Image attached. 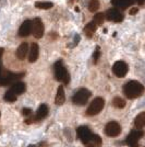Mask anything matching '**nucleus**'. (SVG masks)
I'll list each match as a JSON object with an SVG mask.
<instances>
[{
	"label": "nucleus",
	"mask_w": 145,
	"mask_h": 147,
	"mask_svg": "<svg viewBox=\"0 0 145 147\" xmlns=\"http://www.w3.org/2000/svg\"><path fill=\"white\" fill-rule=\"evenodd\" d=\"M48 114V107L47 104H41L39 108L37 109L36 114H35V122L36 121H42Z\"/></svg>",
	"instance_id": "16"
},
{
	"label": "nucleus",
	"mask_w": 145,
	"mask_h": 147,
	"mask_svg": "<svg viewBox=\"0 0 145 147\" xmlns=\"http://www.w3.org/2000/svg\"><path fill=\"white\" fill-rule=\"evenodd\" d=\"M0 75H1V61H0Z\"/></svg>",
	"instance_id": "32"
},
{
	"label": "nucleus",
	"mask_w": 145,
	"mask_h": 147,
	"mask_svg": "<svg viewBox=\"0 0 145 147\" xmlns=\"http://www.w3.org/2000/svg\"><path fill=\"white\" fill-rule=\"evenodd\" d=\"M112 71L117 77H124L128 73V65L122 61H116L112 66Z\"/></svg>",
	"instance_id": "8"
},
{
	"label": "nucleus",
	"mask_w": 145,
	"mask_h": 147,
	"mask_svg": "<svg viewBox=\"0 0 145 147\" xmlns=\"http://www.w3.org/2000/svg\"><path fill=\"white\" fill-rule=\"evenodd\" d=\"M142 136V131H131V133L127 137V144L130 147H138V142Z\"/></svg>",
	"instance_id": "10"
},
{
	"label": "nucleus",
	"mask_w": 145,
	"mask_h": 147,
	"mask_svg": "<svg viewBox=\"0 0 145 147\" xmlns=\"http://www.w3.org/2000/svg\"><path fill=\"white\" fill-rule=\"evenodd\" d=\"M90 97H91V92L88 91L87 89H85V88H82L76 93H74L72 101L73 103L76 104V105H84L88 101Z\"/></svg>",
	"instance_id": "4"
},
{
	"label": "nucleus",
	"mask_w": 145,
	"mask_h": 147,
	"mask_svg": "<svg viewBox=\"0 0 145 147\" xmlns=\"http://www.w3.org/2000/svg\"><path fill=\"white\" fill-rule=\"evenodd\" d=\"M99 55H100V52H99V47L97 46V47H96V52H95V54H94V61H95V63H97Z\"/></svg>",
	"instance_id": "27"
},
{
	"label": "nucleus",
	"mask_w": 145,
	"mask_h": 147,
	"mask_svg": "<svg viewBox=\"0 0 145 147\" xmlns=\"http://www.w3.org/2000/svg\"><path fill=\"white\" fill-rule=\"evenodd\" d=\"M104 107H105V100L100 97H97L88 105V108L86 110V114L90 115V117L97 115L98 113H100V111L104 109Z\"/></svg>",
	"instance_id": "3"
},
{
	"label": "nucleus",
	"mask_w": 145,
	"mask_h": 147,
	"mask_svg": "<svg viewBox=\"0 0 145 147\" xmlns=\"http://www.w3.org/2000/svg\"><path fill=\"white\" fill-rule=\"evenodd\" d=\"M134 125H135V127L141 131V129L144 127L145 125V113L144 112H142V113H140L138 117H135V120H134Z\"/></svg>",
	"instance_id": "18"
},
{
	"label": "nucleus",
	"mask_w": 145,
	"mask_h": 147,
	"mask_svg": "<svg viewBox=\"0 0 145 147\" xmlns=\"http://www.w3.org/2000/svg\"><path fill=\"white\" fill-rule=\"evenodd\" d=\"M55 77L58 81H62L63 84H68L69 80H70V76L69 73L66 69V67L63 66L62 61H58L55 64Z\"/></svg>",
	"instance_id": "2"
},
{
	"label": "nucleus",
	"mask_w": 145,
	"mask_h": 147,
	"mask_svg": "<svg viewBox=\"0 0 145 147\" xmlns=\"http://www.w3.org/2000/svg\"><path fill=\"white\" fill-rule=\"evenodd\" d=\"M66 101V96H65V89L62 86L58 87V90H57V94H56V99H55V103L57 105H61V104L65 103Z\"/></svg>",
	"instance_id": "17"
},
{
	"label": "nucleus",
	"mask_w": 145,
	"mask_h": 147,
	"mask_svg": "<svg viewBox=\"0 0 145 147\" xmlns=\"http://www.w3.org/2000/svg\"><path fill=\"white\" fill-rule=\"evenodd\" d=\"M112 104H114V107L117 108V109H123L126 107V101L122 98H120V97H116L112 100Z\"/></svg>",
	"instance_id": "20"
},
{
	"label": "nucleus",
	"mask_w": 145,
	"mask_h": 147,
	"mask_svg": "<svg viewBox=\"0 0 145 147\" xmlns=\"http://www.w3.org/2000/svg\"><path fill=\"white\" fill-rule=\"evenodd\" d=\"M26 90V86H25L24 82H22V81H17V82H14L11 85V88H10V91L14 93L15 96H18V94H22L23 92H25Z\"/></svg>",
	"instance_id": "14"
},
{
	"label": "nucleus",
	"mask_w": 145,
	"mask_h": 147,
	"mask_svg": "<svg viewBox=\"0 0 145 147\" xmlns=\"http://www.w3.org/2000/svg\"><path fill=\"white\" fill-rule=\"evenodd\" d=\"M99 9V1L98 0H91L88 5V10L91 12H95Z\"/></svg>",
	"instance_id": "22"
},
{
	"label": "nucleus",
	"mask_w": 145,
	"mask_h": 147,
	"mask_svg": "<svg viewBox=\"0 0 145 147\" xmlns=\"http://www.w3.org/2000/svg\"><path fill=\"white\" fill-rule=\"evenodd\" d=\"M3 99H5L6 101H8V102H14V101L17 100V96L9 90V91H7L6 93H5Z\"/></svg>",
	"instance_id": "24"
},
{
	"label": "nucleus",
	"mask_w": 145,
	"mask_h": 147,
	"mask_svg": "<svg viewBox=\"0 0 145 147\" xmlns=\"http://www.w3.org/2000/svg\"><path fill=\"white\" fill-rule=\"evenodd\" d=\"M106 18L109 21H114V22H121L123 20V14L116 8H111L106 12Z\"/></svg>",
	"instance_id": "11"
},
{
	"label": "nucleus",
	"mask_w": 145,
	"mask_h": 147,
	"mask_svg": "<svg viewBox=\"0 0 145 147\" xmlns=\"http://www.w3.org/2000/svg\"><path fill=\"white\" fill-rule=\"evenodd\" d=\"M93 143H94V145L97 147H100L102 146V138L96 134H93L92 135V140H91Z\"/></svg>",
	"instance_id": "25"
},
{
	"label": "nucleus",
	"mask_w": 145,
	"mask_h": 147,
	"mask_svg": "<svg viewBox=\"0 0 145 147\" xmlns=\"http://www.w3.org/2000/svg\"><path fill=\"white\" fill-rule=\"evenodd\" d=\"M78 136L80 137V140L83 142L84 144H88L92 140V135L93 133L91 132V129L87 126H80L78 129Z\"/></svg>",
	"instance_id": "9"
},
{
	"label": "nucleus",
	"mask_w": 145,
	"mask_h": 147,
	"mask_svg": "<svg viewBox=\"0 0 145 147\" xmlns=\"http://www.w3.org/2000/svg\"><path fill=\"white\" fill-rule=\"evenodd\" d=\"M86 147H96V146H95L94 144H87V146Z\"/></svg>",
	"instance_id": "30"
},
{
	"label": "nucleus",
	"mask_w": 145,
	"mask_h": 147,
	"mask_svg": "<svg viewBox=\"0 0 145 147\" xmlns=\"http://www.w3.org/2000/svg\"><path fill=\"white\" fill-rule=\"evenodd\" d=\"M32 32L36 38H42L44 35V24L39 18H35L32 21Z\"/></svg>",
	"instance_id": "7"
},
{
	"label": "nucleus",
	"mask_w": 145,
	"mask_h": 147,
	"mask_svg": "<svg viewBox=\"0 0 145 147\" xmlns=\"http://www.w3.org/2000/svg\"><path fill=\"white\" fill-rule=\"evenodd\" d=\"M123 92L129 99L139 98L143 92V85L140 84L139 81H135V80L128 81L123 86Z\"/></svg>",
	"instance_id": "1"
},
{
	"label": "nucleus",
	"mask_w": 145,
	"mask_h": 147,
	"mask_svg": "<svg viewBox=\"0 0 145 147\" xmlns=\"http://www.w3.org/2000/svg\"><path fill=\"white\" fill-rule=\"evenodd\" d=\"M105 133L109 137H116L121 133V126L120 124L116 121L107 123L106 127H105Z\"/></svg>",
	"instance_id": "5"
},
{
	"label": "nucleus",
	"mask_w": 145,
	"mask_h": 147,
	"mask_svg": "<svg viewBox=\"0 0 145 147\" xmlns=\"http://www.w3.org/2000/svg\"><path fill=\"white\" fill-rule=\"evenodd\" d=\"M105 21V14L104 13H96L94 17V22L96 23V25H102Z\"/></svg>",
	"instance_id": "23"
},
{
	"label": "nucleus",
	"mask_w": 145,
	"mask_h": 147,
	"mask_svg": "<svg viewBox=\"0 0 145 147\" xmlns=\"http://www.w3.org/2000/svg\"><path fill=\"white\" fill-rule=\"evenodd\" d=\"M27 53H29V44L26 43V42H23V43L20 44V46L17 49L15 54H17V57H18L19 59L23 61V59H25Z\"/></svg>",
	"instance_id": "15"
},
{
	"label": "nucleus",
	"mask_w": 145,
	"mask_h": 147,
	"mask_svg": "<svg viewBox=\"0 0 145 147\" xmlns=\"http://www.w3.org/2000/svg\"><path fill=\"white\" fill-rule=\"evenodd\" d=\"M39 55V47L37 43H32L31 44V49L29 52V61L30 63H34L37 61Z\"/></svg>",
	"instance_id": "13"
},
{
	"label": "nucleus",
	"mask_w": 145,
	"mask_h": 147,
	"mask_svg": "<svg viewBox=\"0 0 145 147\" xmlns=\"http://www.w3.org/2000/svg\"><path fill=\"white\" fill-rule=\"evenodd\" d=\"M138 3H139L140 6H142L144 3V0H138Z\"/></svg>",
	"instance_id": "29"
},
{
	"label": "nucleus",
	"mask_w": 145,
	"mask_h": 147,
	"mask_svg": "<svg viewBox=\"0 0 145 147\" xmlns=\"http://www.w3.org/2000/svg\"><path fill=\"white\" fill-rule=\"evenodd\" d=\"M96 30H97V25L94 21H92V22H90L88 24H86V26L84 28L85 34H86L88 37H92V35L96 32Z\"/></svg>",
	"instance_id": "19"
},
{
	"label": "nucleus",
	"mask_w": 145,
	"mask_h": 147,
	"mask_svg": "<svg viewBox=\"0 0 145 147\" xmlns=\"http://www.w3.org/2000/svg\"><path fill=\"white\" fill-rule=\"evenodd\" d=\"M53 6H54L53 2H42V1H37V2H35V7L38 8V9H43V10L50 9V8H53Z\"/></svg>",
	"instance_id": "21"
},
{
	"label": "nucleus",
	"mask_w": 145,
	"mask_h": 147,
	"mask_svg": "<svg viewBox=\"0 0 145 147\" xmlns=\"http://www.w3.org/2000/svg\"><path fill=\"white\" fill-rule=\"evenodd\" d=\"M138 11H139V9H138V8H132L129 13H130V14H135V13H138Z\"/></svg>",
	"instance_id": "28"
},
{
	"label": "nucleus",
	"mask_w": 145,
	"mask_h": 147,
	"mask_svg": "<svg viewBox=\"0 0 145 147\" xmlns=\"http://www.w3.org/2000/svg\"><path fill=\"white\" fill-rule=\"evenodd\" d=\"M31 33H32V21L26 20L20 26L19 35L21 37H25V36H29Z\"/></svg>",
	"instance_id": "12"
},
{
	"label": "nucleus",
	"mask_w": 145,
	"mask_h": 147,
	"mask_svg": "<svg viewBox=\"0 0 145 147\" xmlns=\"http://www.w3.org/2000/svg\"><path fill=\"white\" fill-rule=\"evenodd\" d=\"M22 113H23V115H25V117H29V115L32 114V110L29 109V108H24V109L22 110Z\"/></svg>",
	"instance_id": "26"
},
{
	"label": "nucleus",
	"mask_w": 145,
	"mask_h": 147,
	"mask_svg": "<svg viewBox=\"0 0 145 147\" xmlns=\"http://www.w3.org/2000/svg\"><path fill=\"white\" fill-rule=\"evenodd\" d=\"M2 53H3V49H0V57L2 56Z\"/></svg>",
	"instance_id": "31"
},
{
	"label": "nucleus",
	"mask_w": 145,
	"mask_h": 147,
	"mask_svg": "<svg viewBox=\"0 0 145 147\" xmlns=\"http://www.w3.org/2000/svg\"><path fill=\"white\" fill-rule=\"evenodd\" d=\"M24 74H12V73H8L5 76H1L0 75V86H8V85H11L14 84L15 80L23 77Z\"/></svg>",
	"instance_id": "6"
}]
</instances>
